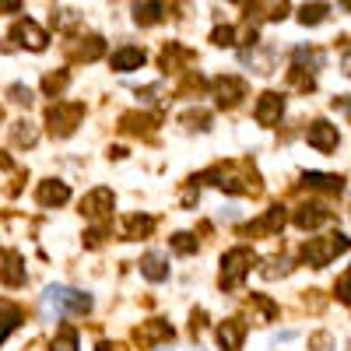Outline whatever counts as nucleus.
I'll return each mask as SVG.
<instances>
[{
  "label": "nucleus",
  "mask_w": 351,
  "mask_h": 351,
  "mask_svg": "<svg viewBox=\"0 0 351 351\" xmlns=\"http://www.w3.org/2000/svg\"><path fill=\"white\" fill-rule=\"evenodd\" d=\"M200 180H215V186L228 190V193H260V176L250 162H228V165H215L211 172H204Z\"/></svg>",
  "instance_id": "obj_1"
},
{
  "label": "nucleus",
  "mask_w": 351,
  "mask_h": 351,
  "mask_svg": "<svg viewBox=\"0 0 351 351\" xmlns=\"http://www.w3.org/2000/svg\"><path fill=\"white\" fill-rule=\"evenodd\" d=\"M253 263H256V253L250 250V246H236V250H228L225 256H221V288L225 291H236V288H243V281H246V274L253 271Z\"/></svg>",
  "instance_id": "obj_2"
},
{
  "label": "nucleus",
  "mask_w": 351,
  "mask_h": 351,
  "mask_svg": "<svg viewBox=\"0 0 351 351\" xmlns=\"http://www.w3.org/2000/svg\"><path fill=\"white\" fill-rule=\"evenodd\" d=\"M348 250V239L341 236H319V239H309L306 243V250H302V260L309 263V267H327V263L337 256V253H344Z\"/></svg>",
  "instance_id": "obj_3"
},
{
  "label": "nucleus",
  "mask_w": 351,
  "mask_h": 351,
  "mask_svg": "<svg viewBox=\"0 0 351 351\" xmlns=\"http://www.w3.org/2000/svg\"><path fill=\"white\" fill-rule=\"evenodd\" d=\"M81 116H84V106H81V102H56V106H49L46 120H49V130H53V134L67 137V134H74V127L81 123Z\"/></svg>",
  "instance_id": "obj_4"
},
{
  "label": "nucleus",
  "mask_w": 351,
  "mask_h": 351,
  "mask_svg": "<svg viewBox=\"0 0 351 351\" xmlns=\"http://www.w3.org/2000/svg\"><path fill=\"white\" fill-rule=\"evenodd\" d=\"M46 299L56 313H74V316H84L88 309H92V299L84 295V291L77 288H49L46 291Z\"/></svg>",
  "instance_id": "obj_5"
},
{
  "label": "nucleus",
  "mask_w": 351,
  "mask_h": 351,
  "mask_svg": "<svg viewBox=\"0 0 351 351\" xmlns=\"http://www.w3.org/2000/svg\"><path fill=\"white\" fill-rule=\"evenodd\" d=\"M306 141H309V148H316V152H324V155H330L334 148H337V127H330L327 120H316V123H309V130H306Z\"/></svg>",
  "instance_id": "obj_6"
},
{
  "label": "nucleus",
  "mask_w": 351,
  "mask_h": 351,
  "mask_svg": "<svg viewBox=\"0 0 351 351\" xmlns=\"http://www.w3.org/2000/svg\"><path fill=\"white\" fill-rule=\"evenodd\" d=\"M281 112H285V99L278 95V92H263L260 99H256V123L260 127H274L278 120H281Z\"/></svg>",
  "instance_id": "obj_7"
},
{
  "label": "nucleus",
  "mask_w": 351,
  "mask_h": 351,
  "mask_svg": "<svg viewBox=\"0 0 351 351\" xmlns=\"http://www.w3.org/2000/svg\"><path fill=\"white\" fill-rule=\"evenodd\" d=\"M11 39H14L18 46H25V49H32V53L46 49V43H49V36L43 32L36 21H18V25H14V32H11Z\"/></svg>",
  "instance_id": "obj_8"
},
{
  "label": "nucleus",
  "mask_w": 351,
  "mask_h": 351,
  "mask_svg": "<svg viewBox=\"0 0 351 351\" xmlns=\"http://www.w3.org/2000/svg\"><path fill=\"white\" fill-rule=\"evenodd\" d=\"M134 341H137L141 348H155V344H162V341H172V327L165 324V319H148V324H141V327L134 330Z\"/></svg>",
  "instance_id": "obj_9"
},
{
  "label": "nucleus",
  "mask_w": 351,
  "mask_h": 351,
  "mask_svg": "<svg viewBox=\"0 0 351 351\" xmlns=\"http://www.w3.org/2000/svg\"><path fill=\"white\" fill-rule=\"evenodd\" d=\"M36 200L43 204V208H60V204L71 200V186L60 183V180H43L39 190H36Z\"/></svg>",
  "instance_id": "obj_10"
},
{
  "label": "nucleus",
  "mask_w": 351,
  "mask_h": 351,
  "mask_svg": "<svg viewBox=\"0 0 351 351\" xmlns=\"http://www.w3.org/2000/svg\"><path fill=\"white\" fill-rule=\"evenodd\" d=\"M215 95H218V106H239V99H246V81L243 77H218L215 81Z\"/></svg>",
  "instance_id": "obj_11"
},
{
  "label": "nucleus",
  "mask_w": 351,
  "mask_h": 351,
  "mask_svg": "<svg viewBox=\"0 0 351 351\" xmlns=\"http://www.w3.org/2000/svg\"><path fill=\"white\" fill-rule=\"evenodd\" d=\"M81 211H84V218H106L112 211V190H106V186L92 190L81 200Z\"/></svg>",
  "instance_id": "obj_12"
},
{
  "label": "nucleus",
  "mask_w": 351,
  "mask_h": 351,
  "mask_svg": "<svg viewBox=\"0 0 351 351\" xmlns=\"http://www.w3.org/2000/svg\"><path fill=\"white\" fill-rule=\"evenodd\" d=\"M243 341H246V324L243 319H225V324L218 327V344L225 351H239Z\"/></svg>",
  "instance_id": "obj_13"
},
{
  "label": "nucleus",
  "mask_w": 351,
  "mask_h": 351,
  "mask_svg": "<svg viewBox=\"0 0 351 351\" xmlns=\"http://www.w3.org/2000/svg\"><path fill=\"white\" fill-rule=\"evenodd\" d=\"M25 278H28V271H25V260H21L18 253H4V267H0V281L11 285V288H18V285H25Z\"/></svg>",
  "instance_id": "obj_14"
},
{
  "label": "nucleus",
  "mask_w": 351,
  "mask_h": 351,
  "mask_svg": "<svg viewBox=\"0 0 351 351\" xmlns=\"http://www.w3.org/2000/svg\"><path fill=\"white\" fill-rule=\"evenodd\" d=\"M109 64H112V71H137V67L144 64V49H137V46H120V49L109 56Z\"/></svg>",
  "instance_id": "obj_15"
},
{
  "label": "nucleus",
  "mask_w": 351,
  "mask_h": 351,
  "mask_svg": "<svg viewBox=\"0 0 351 351\" xmlns=\"http://www.w3.org/2000/svg\"><path fill=\"white\" fill-rule=\"evenodd\" d=\"M141 274L148 278V281H165L169 278V260L162 256V253H144L141 256Z\"/></svg>",
  "instance_id": "obj_16"
},
{
  "label": "nucleus",
  "mask_w": 351,
  "mask_h": 351,
  "mask_svg": "<svg viewBox=\"0 0 351 351\" xmlns=\"http://www.w3.org/2000/svg\"><path fill=\"white\" fill-rule=\"evenodd\" d=\"M324 221H330V211L324 208V204H302V208L295 211V225L299 228H316Z\"/></svg>",
  "instance_id": "obj_17"
},
{
  "label": "nucleus",
  "mask_w": 351,
  "mask_h": 351,
  "mask_svg": "<svg viewBox=\"0 0 351 351\" xmlns=\"http://www.w3.org/2000/svg\"><path fill=\"white\" fill-rule=\"evenodd\" d=\"M281 225H285V208H271L260 221H253L246 232H250V236H256V232H278Z\"/></svg>",
  "instance_id": "obj_18"
},
{
  "label": "nucleus",
  "mask_w": 351,
  "mask_h": 351,
  "mask_svg": "<svg viewBox=\"0 0 351 351\" xmlns=\"http://www.w3.org/2000/svg\"><path fill=\"white\" fill-rule=\"evenodd\" d=\"M302 183H306L309 190H341V186H344L341 176H327V172H306Z\"/></svg>",
  "instance_id": "obj_19"
},
{
  "label": "nucleus",
  "mask_w": 351,
  "mask_h": 351,
  "mask_svg": "<svg viewBox=\"0 0 351 351\" xmlns=\"http://www.w3.org/2000/svg\"><path fill=\"white\" fill-rule=\"evenodd\" d=\"M21 324V309L18 306H0V344L11 337V330Z\"/></svg>",
  "instance_id": "obj_20"
},
{
  "label": "nucleus",
  "mask_w": 351,
  "mask_h": 351,
  "mask_svg": "<svg viewBox=\"0 0 351 351\" xmlns=\"http://www.w3.org/2000/svg\"><path fill=\"white\" fill-rule=\"evenodd\" d=\"M190 60H193V53H190V49H183V46H176V43L162 53V67H165V71H176L180 64H190Z\"/></svg>",
  "instance_id": "obj_21"
},
{
  "label": "nucleus",
  "mask_w": 351,
  "mask_h": 351,
  "mask_svg": "<svg viewBox=\"0 0 351 351\" xmlns=\"http://www.w3.org/2000/svg\"><path fill=\"white\" fill-rule=\"evenodd\" d=\"M152 228H155L152 218H130V221H123L120 236H123V239H141V236H148Z\"/></svg>",
  "instance_id": "obj_22"
},
{
  "label": "nucleus",
  "mask_w": 351,
  "mask_h": 351,
  "mask_svg": "<svg viewBox=\"0 0 351 351\" xmlns=\"http://www.w3.org/2000/svg\"><path fill=\"white\" fill-rule=\"evenodd\" d=\"M165 18V8L162 4H137L134 8V21L137 25H155V21H162Z\"/></svg>",
  "instance_id": "obj_23"
},
{
  "label": "nucleus",
  "mask_w": 351,
  "mask_h": 351,
  "mask_svg": "<svg viewBox=\"0 0 351 351\" xmlns=\"http://www.w3.org/2000/svg\"><path fill=\"white\" fill-rule=\"evenodd\" d=\"M102 39L99 36H92V39H81V46H74V56L77 60H95V56H102Z\"/></svg>",
  "instance_id": "obj_24"
},
{
  "label": "nucleus",
  "mask_w": 351,
  "mask_h": 351,
  "mask_svg": "<svg viewBox=\"0 0 351 351\" xmlns=\"http://www.w3.org/2000/svg\"><path fill=\"white\" fill-rule=\"evenodd\" d=\"M14 141L21 144V148H32V144L39 141V134H36L32 123H25V120H21V123H14Z\"/></svg>",
  "instance_id": "obj_25"
},
{
  "label": "nucleus",
  "mask_w": 351,
  "mask_h": 351,
  "mask_svg": "<svg viewBox=\"0 0 351 351\" xmlns=\"http://www.w3.org/2000/svg\"><path fill=\"white\" fill-rule=\"evenodd\" d=\"M172 250L190 256V253H197V239L190 236V232H176V236H172Z\"/></svg>",
  "instance_id": "obj_26"
},
{
  "label": "nucleus",
  "mask_w": 351,
  "mask_h": 351,
  "mask_svg": "<svg viewBox=\"0 0 351 351\" xmlns=\"http://www.w3.org/2000/svg\"><path fill=\"white\" fill-rule=\"evenodd\" d=\"M53 351H77V334L71 327H64L60 334H56V341H53Z\"/></svg>",
  "instance_id": "obj_27"
},
{
  "label": "nucleus",
  "mask_w": 351,
  "mask_h": 351,
  "mask_svg": "<svg viewBox=\"0 0 351 351\" xmlns=\"http://www.w3.org/2000/svg\"><path fill=\"white\" fill-rule=\"evenodd\" d=\"M288 256H271L267 260V267H263V278H281V274H288Z\"/></svg>",
  "instance_id": "obj_28"
},
{
  "label": "nucleus",
  "mask_w": 351,
  "mask_h": 351,
  "mask_svg": "<svg viewBox=\"0 0 351 351\" xmlns=\"http://www.w3.org/2000/svg\"><path fill=\"white\" fill-rule=\"evenodd\" d=\"M324 14H327V4H313V8L306 4L302 14H299V21L302 25H319V21H324Z\"/></svg>",
  "instance_id": "obj_29"
},
{
  "label": "nucleus",
  "mask_w": 351,
  "mask_h": 351,
  "mask_svg": "<svg viewBox=\"0 0 351 351\" xmlns=\"http://www.w3.org/2000/svg\"><path fill=\"white\" fill-rule=\"evenodd\" d=\"M211 43H215V46H236V28H232V25L215 28V32H211Z\"/></svg>",
  "instance_id": "obj_30"
},
{
  "label": "nucleus",
  "mask_w": 351,
  "mask_h": 351,
  "mask_svg": "<svg viewBox=\"0 0 351 351\" xmlns=\"http://www.w3.org/2000/svg\"><path fill=\"white\" fill-rule=\"evenodd\" d=\"M67 88V74L60 71V74H46V81H43V92H49V95H56V92H64Z\"/></svg>",
  "instance_id": "obj_31"
},
{
  "label": "nucleus",
  "mask_w": 351,
  "mask_h": 351,
  "mask_svg": "<svg viewBox=\"0 0 351 351\" xmlns=\"http://www.w3.org/2000/svg\"><path fill=\"white\" fill-rule=\"evenodd\" d=\"M8 95H11L14 102H21V106H25V102H32V92H28V88H21V84H14Z\"/></svg>",
  "instance_id": "obj_32"
},
{
  "label": "nucleus",
  "mask_w": 351,
  "mask_h": 351,
  "mask_svg": "<svg viewBox=\"0 0 351 351\" xmlns=\"http://www.w3.org/2000/svg\"><path fill=\"white\" fill-rule=\"evenodd\" d=\"M313 348L327 351V348H330V337H327V334H316V337H313Z\"/></svg>",
  "instance_id": "obj_33"
},
{
  "label": "nucleus",
  "mask_w": 351,
  "mask_h": 351,
  "mask_svg": "<svg viewBox=\"0 0 351 351\" xmlns=\"http://www.w3.org/2000/svg\"><path fill=\"white\" fill-rule=\"evenodd\" d=\"M337 299L348 302V274H341V285H337Z\"/></svg>",
  "instance_id": "obj_34"
},
{
  "label": "nucleus",
  "mask_w": 351,
  "mask_h": 351,
  "mask_svg": "<svg viewBox=\"0 0 351 351\" xmlns=\"http://www.w3.org/2000/svg\"><path fill=\"white\" fill-rule=\"evenodd\" d=\"M0 11H21V4H18V0H4V4H0Z\"/></svg>",
  "instance_id": "obj_35"
},
{
  "label": "nucleus",
  "mask_w": 351,
  "mask_h": 351,
  "mask_svg": "<svg viewBox=\"0 0 351 351\" xmlns=\"http://www.w3.org/2000/svg\"><path fill=\"white\" fill-rule=\"evenodd\" d=\"M99 351H127L123 344H99Z\"/></svg>",
  "instance_id": "obj_36"
}]
</instances>
